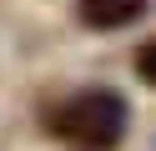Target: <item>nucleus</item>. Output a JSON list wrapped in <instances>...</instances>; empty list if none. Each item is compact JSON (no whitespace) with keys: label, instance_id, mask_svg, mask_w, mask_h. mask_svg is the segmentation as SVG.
<instances>
[{"label":"nucleus","instance_id":"2","mask_svg":"<svg viewBox=\"0 0 156 151\" xmlns=\"http://www.w3.org/2000/svg\"><path fill=\"white\" fill-rule=\"evenodd\" d=\"M146 5H151V0H76V15L91 30H121V25H131V20H141Z\"/></svg>","mask_w":156,"mask_h":151},{"label":"nucleus","instance_id":"3","mask_svg":"<svg viewBox=\"0 0 156 151\" xmlns=\"http://www.w3.org/2000/svg\"><path fill=\"white\" fill-rule=\"evenodd\" d=\"M131 66H136V76H141L146 86L156 91V35L146 40V45H136V56H131Z\"/></svg>","mask_w":156,"mask_h":151},{"label":"nucleus","instance_id":"1","mask_svg":"<svg viewBox=\"0 0 156 151\" xmlns=\"http://www.w3.org/2000/svg\"><path fill=\"white\" fill-rule=\"evenodd\" d=\"M131 126V101L111 86H86L45 111V131L76 151H116Z\"/></svg>","mask_w":156,"mask_h":151}]
</instances>
